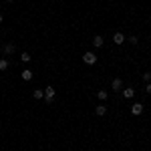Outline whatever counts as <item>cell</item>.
<instances>
[{"label":"cell","mask_w":151,"mask_h":151,"mask_svg":"<svg viewBox=\"0 0 151 151\" xmlns=\"http://www.w3.org/2000/svg\"><path fill=\"white\" fill-rule=\"evenodd\" d=\"M83 62L85 64H95L97 62V54L95 53H85L83 54Z\"/></svg>","instance_id":"1"},{"label":"cell","mask_w":151,"mask_h":151,"mask_svg":"<svg viewBox=\"0 0 151 151\" xmlns=\"http://www.w3.org/2000/svg\"><path fill=\"white\" fill-rule=\"evenodd\" d=\"M54 93H56V91H54L53 87H47V89H45V101L51 103V101L54 99Z\"/></svg>","instance_id":"2"},{"label":"cell","mask_w":151,"mask_h":151,"mask_svg":"<svg viewBox=\"0 0 151 151\" xmlns=\"http://www.w3.org/2000/svg\"><path fill=\"white\" fill-rule=\"evenodd\" d=\"M2 51H4L6 54H14V51H16V47H14V42H6V45L2 47Z\"/></svg>","instance_id":"3"},{"label":"cell","mask_w":151,"mask_h":151,"mask_svg":"<svg viewBox=\"0 0 151 151\" xmlns=\"http://www.w3.org/2000/svg\"><path fill=\"white\" fill-rule=\"evenodd\" d=\"M113 40H115V45H123V42H125V34L123 32H115L113 34Z\"/></svg>","instance_id":"4"},{"label":"cell","mask_w":151,"mask_h":151,"mask_svg":"<svg viewBox=\"0 0 151 151\" xmlns=\"http://www.w3.org/2000/svg\"><path fill=\"white\" fill-rule=\"evenodd\" d=\"M121 95H123L125 99H133V97H135V91H133L131 87H127V89H123V93H121Z\"/></svg>","instance_id":"5"},{"label":"cell","mask_w":151,"mask_h":151,"mask_svg":"<svg viewBox=\"0 0 151 151\" xmlns=\"http://www.w3.org/2000/svg\"><path fill=\"white\" fill-rule=\"evenodd\" d=\"M131 113H133V115H141V113H143V105H141V103H135V105L131 107Z\"/></svg>","instance_id":"6"},{"label":"cell","mask_w":151,"mask_h":151,"mask_svg":"<svg viewBox=\"0 0 151 151\" xmlns=\"http://www.w3.org/2000/svg\"><path fill=\"white\" fill-rule=\"evenodd\" d=\"M111 87H113V91H121V87H123V81H121V79H113Z\"/></svg>","instance_id":"7"},{"label":"cell","mask_w":151,"mask_h":151,"mask_svg":"<svg viewBox=\"0 0 151 151\" xmlns=\"http://www.w3.org/2000/svg\"><path fill=\"white\" fill-rule=\"evenodd\" d=\"M103 42H105V40H103V36H101V34H97V36L93 38V45H95L97 49H101V47H103Z\"/></svg>","instance_id":"8"},{"label":"cell","mask_w":151,"mask_h":151,"mask_svg":"<svg viewBox=\"0 0 151 151\" xmlns=\"http://www.w3.org/2000/svg\"><path fill=\"white\" fill-rule=\"evenodd\" d=\"M95 113H97L99 117H103V115L107 113V107H105V105H97V109H95Z\"/></svg>","instance_id":"9"},{"label":"cell","mask_w":151,"mask_h":151,"mask_svg":"<svg viewBox=\"0 0 151 151\" xmlns=\"http://www.w3.org/2000/svg\"><path fill=\"white\" fill-rule=\"evenodd\" d=\"M32 97H34V99H45V91H40V89H36V91L32 93Z\"/></svg>","instance_id":"10"},{"label":"cell","mask_w":151,"mask_h":151,"mask_svg":"<svg viewBox=\"0 0 151 151\" xmlns=\"http://www.w3.org/2000/svg\"><path fill=\"white\" fill-rule=\"evenodd\" d=\"M22 79H24V81H30V79H32V71H28V69L22 71Z\"/></svg>","instance_id":"11"},{"label":"cell","mask_w":151,"mask_h":151,"mask_svg":"<svg viewBox=\"0 0 151 151\" xmlns=\"http://www.w3.org/2000/svg\"><path fill=\"white\" fill-rule=\"evenodd\" d=\"M20 60L22 62H30V53H22L20 54Z\"/></svg>","instance_id":"12"},{"label":"cell","mask_w":151,"mask_h":151,"mask_svg":"<svg viewBox=\"0 0 151 151\" xmlns=\"http://www.w3.org/2000/svg\"><path fill=\"white\" fill-rule=\"evenodd\" d=\"M97 97H99L101 101H105L107 97H109V93H107V91H99V93H97Z\"/></svg>","instance_id":"13"},{"label":"cell","mask_w":151,"mask_h":151,"mask_svg":"<svg viewBox=\"0 0 151 151\" xmlns=\"http://www.w3.org/2000/svg\"><path fill=\"white\" fill-rule=\"evenodd\" d=\"M6 69H8V60L2 58V60H0V71H6Z\"/></svg>","instance_id":"14"},{"label":"cell","mask_w":151,"mask_h":151,"mask_svg":"<svg viewBox=\"0 0 151 151\" xmlns=\"http://www.w3.org/2000/svg\"><path fill=\"white\" fill-rule=\"evenodd\" d=\"M149 81H151V73H145V75H143V83H145V85H147V83H149Z\"/></svg>","instance_id":"15"},{"label":"cell","mask_w":151,"mask_h":151,"mask_svg":"<svg viewBox=\"0 0 151 151\" xmlns=\"http://www.w3.org/2000/svg\"><path fill=\"white\" fill-rule=\"evenodd\" d=\"M129 42H131V45H137L139 38H137V36H129Z\"/></svg>","instance_id":"16"},{"label":"cell","mask_w":151,"mask_h":151,"mask_svg":"<svg viewBox=\"0 0 151 151\" xmlns=\"http://www.w3.org/2000/svg\"><path fill=\"white\" fill-rule=\"evenodd\" d=\"M145 91H147V95H151V83H147V85H145Z\"/></svg>","instance_id":"17"},{"label":"cell","mask_w":151,"mask_h":151,"mask_svg":"<svg viewBox=\"0 0 151 151\" xmlns=\"http://www.w3.org/2000/svg\"><path fill=\"white\" fill-rule=\"evenodd\" d=\"M0 22H2V14H0Z\"/></svg>","instance_id":"18"},{"label":"cell","mask_w":151,"mask_h":151,"mask_svg":"<svg viewBox=\"0 0 151 151\" xmlns=\"http://www.w3.org/2000/svg\"><path fill=\"white\" fill-rule=\"evenodd\" d=\"M6 2H12V0H6Z\"/></svg>","instance_id":"19"},{"label":"cell","mask_w":151,"mask_h":151,"mask_svg":"<svg viewBox=\"0 0 151 151\" xmlns=\"http://www.w3.org/2000/svg\"><path fill=\"white\" fill-rule=\"evenodd\" d=\"M2 47H4V45H0V49H2Z\"/></svg>","instance_id":"20"}]
</instances>
